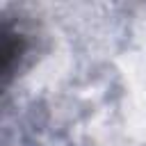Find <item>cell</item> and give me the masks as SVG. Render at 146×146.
<instances>
[{"label": "cell", "instance_id": "6da1fadb", "mask_svg": "<svg viewBox=\"0 0 146 146\" xmlns=\"http://www.w3.org/2000/svg\"><path fill=\"white\" fill-rule=\"evenodd\" d=\"M18 57H21V39H18V34L9 32L7 27H2L0 30V73L9 75V71L14 68Z\"/></svg>", "mask_w": 146, "mask_h": 146}]
</instances>
